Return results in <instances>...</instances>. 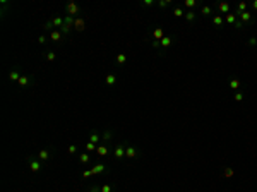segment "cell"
I'll return each mask as SVG.
<instances>
[{"label":"cell","mask_w":257,"mask_h":192,"mask_svg":"<svg viewBox=\"0 0 257 192\" xmlns=\"http://www.w3.org/2000/svg\"><path fill=\"white\" fill-rule=\"evenodd\" d=\"M137 156H139V149H137L136 146H127V148H125V158H127L128 161L136 160Z\"/></svg>","instance_id":"1"},{"label":"cell","mask_w":257,"mask_h":192,"mask_svg":"<svg viewBox=\"0 0 257 192\" xmlns=\"http://www.w3.org/2000/svg\"><path fill=\"white\" fill-rule=\"evenodd\" d=\"M65 10H67V16L76 17L77 14L81 12V9H79V5H77L76 2H69V4H67V7H65Z\"/></svg>","instance_id":"2"},{"label":"cell","mask_w":257,"mask_h":192,"mask_svg":"<svg viewBox=\"0 0 257 192\" xmlns=\"http://www.w3.org/2000/svg\"><path fill=\"white\" fill-rule=\"evenodd\" d=\"M38 156H29V168H31L33 173H36L41 170V161L36 160Z\"/></svg>","instance_id":"3"},{"label":"cell","mask_w":257,"mask_h":192,"mask_svg":"<svg viewBox=\"0 0 257 192\" xmlns=\"http://www.w3.org/2000/svg\"><path fill=\"white\" fill-rule=\"evenodd\" d=\"M113 156H115V160H122V158H125V148L122 146V144H118V146L115 148Z\"/></svg>","instance_id":"4"},{"label":"cell","mask_w":257,"mask_h":192,"mask_svg":"<svg viewBox=\"0 0 257 192\" xmlns=\"http://www.w3.org/2000/svg\"><path fill=\"white\" fill-rule=\"evenodd\" d=\"M50 158H52V151H48V149H41V151H38V160L40 161H48Z\"/></svg>","instance_id":"5"},{"label":"cell","mask_w":257,"mask_h":192,"mask_svg":"<svg viewBox=\"0 0 257 192\" xmlns=\"http://www.w3.org/2000/svg\"><path fill=\"white\" fill-rule=\"evenodd\" d=\"M106 170H108V168H106V165H103V163H98V165H94V166H93L91 173H93V175H100V173L106 172Z\"/></svg>","instance_id":"6"},{"label":"cell","mask_w":257,"mask_h":192,"mask_svg":"<svg viewBox=\"0 0 257 192\" xmlns=\"http://www.w3.org/2000/svg\"><path fill=\"white\" fill-rule=\"evenodd\" d=\"M74 29H76V31H84V29H86V24H84V19H82V17H76Z\"/></svg>","instance_id":"7"},{"label":"cell","mask_w":257,"mask_h":192,"mask_svg":"<svg viewBox=\"0 0 257 192\" xmlns=\"http://www.w3.org/2000/svg\"><path fill=\"white\" fill-rule=\"evenodd\" d=\"M238 19H240L243 24H250V22H252V14L245 10V12H242L240 16H238Z\"/></svg>","instance_id":"8"},{"label":"cell","mask_w":257,"mask_h":192,"mask_svg":"<svg viewBox=\"0 0 257 192\" xmlns=\"http://www.w3.org/2000/svg\"><path fill=\"white\" fill-rule=\"evenodd\" d=\"M153 38L158 41H161L163 38H165V31H163V28H154L153 29Z\"/></svg>","instance_id":"9"},{"label":"cell","mask_w":257,"mask_h":192,"mask_svg":"<svg viewBox=\"0 0 257 192\" xmlns=\"http://www.w3.org/2000/svg\"><path fill=\"white\" fill-rule=\"evenodd\" d=\"M62 36H64V34L60 33V29H55V31L50 33V40H52L53 43H58V41L62 40Z\"/></svg>","instance_id":"10"},{"label":"cell","mask_w":257,"mask_h":192,"mask_svg":"<svg viewBox=\"0 0 257 192\" xmlns=\"http://www.w3.org/2000/svg\"><path fill=\"white\" fill-rule=\"evenodd\" d=\"M237 21H238V17L235 16V12H233V14L230 12V14H226V16H225V22L230 24V26H235V22H237Z\"/></svg>","instance_id":"11"},{"label":"cell","mask_w":257,"mask_h":192,"mask_svg":"<svg viewBox=\"0 0 257 192\" xmlns=\"http://www.w3.org/2000/svg\"><path fill=\"white\" fill-rule=\"evenodd\" d=\"M218 10L221 12V14H230V4L228 2H219V4H218Z\"/></svg>","instance_id":"12"},{"label":"cell","mask_w":257,"mask_h":192,"mask_svg":"<svg viewBox=\"0 0 257 192\" xmlns=\"http://www.w3.org/2000/svg\"><path fill=\"white\" fill-rule=\"evenodd\" d=\"M184 17H185V21H187V22H194V21L197 19V14H196L194 10H187Z\"/></svg>","instance_id":"13"},{"label":"cell","mask_w":257,"mask_h":192,"mask_svg":"<svg viewBox=\"0 0 257 192\" xmlns=\"http://www.w3.org/2000/svg\"><path fill=\"white\" fill-rule=\"evenodd\" d=\"M247 10V4H245V2H238V5H237V9H235V16H240L242 12H245Z\"/></svg>","instance_id":"14"},{"label":"cell","mask_w":257,"mask_h":192,"mask_svg":"<svg viewBox=\"0 0 257 192\" xmlns=\"http://www.w3.org/2000/svg\"><path fill=\"white\" fill-rule=\"evenodd\" d=\"M213 24H214V26H218V28H221V26L225 24V17H221L219 14L213 16Z\"/></svg>","instance_id":"15"},{"label":"cell","mask_w":257,"mask_h":192,"mask_svg":"<svg viewBox=\"0 0 257 192\" xmlns=\"http://www.w3.org/2000/svg\"><path fill=\"white\" fill-rule=\"evenodd\" d=\"M52 22H53V26H55V28L60 29L62 26H64V17H62V16H55V17L52 19Z\"/></svg>","instance_id":"16"},{"label":"cell","mask_w":257,"mask_h":192,"mask_svg":"<svg viewBox=\"0 0 257 192\" xmlns=\"http://www.w3.org/2000/svg\"><path fill=\"white\" fill-rule=\"evenodd\" d=\"M9 77H10V81H17V82H19V79H21L22 76L19 74V70H17V69H12V70L9 72Z\"/></svg>","instance_id":"17"},{"label":"cell","mask_w":257,"mask_h":192,"mask_svg":"<svg viewBox=\"0 0 257 192\" xmlns=\"http://www.w3.org/2000/svg\"><path fill=\"white\" fill-rule=\"evenodd\" d=\"M31 81H33V77L22 76V77L19 79V86H22V88H24V86H29V84H31Z\"/></svg>","instance_id":"18"},{"label":"cell","mask_w":257,"mask_h":192,"mask_svg":"<svg viewBox=\"0 0 257 192\" xmlns=\"http://www.w3.org/2000/svg\"><path fill=\"white\" fill-rule=\"evenodd\" d=\"M172 43H173L172 38H170V36H165V38L161 40V48H168V46H172Z\"/></svg>","instance_id":"19"},{"label":"cell","mask_w":257,"mask_h":192,"mask_svg":"<svg viewBox=\"0 0 257 192\" xmlns=\"http://www.w3.org/2000/svg\"><path fill=\"white\" fill-rule=\"evenodd\" d=\"M201 14H202L204 17L211 16V14H213V7H209V5H204V7L201 9Z\"/></svg>","instance_id":"20"},{"label":"cell","mask_w":257,"mask_h":192,"mask_svg":"<svg viewBox=\"0 0 257 192\" xmlns=\"http://www.w3.org/2000/svg\"><path fill=\"white\" fill-rule=\"evenodd\" d=\"M117 64L118 65H124L125 62H127V55H125V53H120V55H117Z\"/></svg>","instance_id":"21"},{"label":"cell","mask_w":257,"mask_h":192,"mask_svg":"<svg viewBox=\"0 0 257 192\" xmlns=\"http://www.w3.org/2000/svg\"><path fill=\"white\" fill-rule=\"evenodd\" d=\"M96 151H98V154H100V156H106V154H108V148H106L105 144L98 146V149H96Z\"/></svg>","instance_id":"22"},{"label":"cell","mask_w":257,"mask_h":192,"mask_svg":"<svg viewBox=\"0 0 257 192\" xmlns=\"http://www.w3.org/2000/svg\"><path fill=\"white\" fill-rule=\"evenodd\" d=\"M74 22H76V17H72V16H65L64 17V24H67V26H70V28L74 26Z\"/></svg>","instance_id":"23"},{"label":"cell","mask_w":257,"mask_h":192,"mask_svg":"<svg viewBox=\"0 0 257 192\" xmlns=\"http://www.w3.org/2000/svg\"><path fill=\"white\" fill-rule=\"evenodd\" d=\"M115 82H117V76L115 74H108V76H106V84H108V86H113Z\"/></svg>","instance_id":"24"},{"label":"cell","mask_w":257,"mask_h":192,"mask_svg":"<svg viewBox=\"0 0 257 192\" xmlns=\"http://www.w3.org/2000/svg\"><path fill=\"white\" fill-rule=\"evenodd\" d=\"M156 5H158L160 9H168L170 0H158V2H156Z\"/></svg>","instance_id":"25"},{"label":"cell","mask_w":257,"mask_h":192,"mask_svg":"<svg viewBox=\"0 0 257 192\" xmlns=\"http://www.w3.org/2000/svg\"><path fill=\"white\" fill-rule=\"evenodd\" d=\"M89 153H82V154H79V161L81 163H89Z\"/></svg>","instance_id":"26"},{"label":"cell","mask_w":257,"mask_h":192,"mask_svg":"<svg viewBox=\"0 0 257 192\" xmlns=\"http://www.w3.org/2000/svg\"><path fill=\"white\" fill-rule=\"evenodd\" d=\"M184 5L190 10V9H194V7L197 5V2H196V0H185V2H184Z\"/></svg>","instance_id":"27"},{"label":"cell","mask_w":257,"mask_h":192,"mask_svg":"<svg viewBox=\"0 0 257 192\" xmlns=\"http://www.w3.org/2000/svg\"><path fill=\"white\" fill-rule=\"evenodd\" d=\"M101 141V137L98 136V134H91V137H89V142H93V144H96L98 146V142Z\"/></svg>","instance_id":"28"},{"label":"cell","mask_w":257,"mask_h":192,"mask_svg":"<svg viewBox=\"0 0 257 192\" xmlns=\"http://www.w3.org/2000/svg\"><path fill=\"white\" fill-rule=\"evenodd\" d=\"M230 88H231V89H238V88H240V81H238V79H231V81H230Z\"/></svg>","instance_id":"29"},{"label":"cell","mask_w":257,"mask_h":192,"mask_svg":"<svg viewBox=\"0 0 257 192\" xmlns=\"http://www.w3.org/2000/svg\"><path fill=\"white\" fill-rule=\"evenodd\" d=\"M101 139H103V142H106V141L112 139V130H105L103 136H101Z\"/></svg>","instance_id":"30"},{"label":"cell","mask_w":257,"mask_h":192,"mask_svg":"<svg viewBox=\"0 0 257 192\" xmlns=\"http://www.w3.org/2000/svg\"><path fill=\"white\" fill-rule=\"evenodd\" d=\"M43 28H45V29H48L50 33H52V31H55V26H53V22H52V21H46Z\"/></svg>","instance_id":"31"},{"label":"cell","mask_w":257,"mask_h":192,"mask_svg":"<svg viewBox=\"0 0 257 192\" xmlns=\"http://www.w3.org/2000/svg\"><path fill=\"white\" fill-rule=\"evenodd\" d=\"M173 14H175V17H182V16H185V12L182 10L180 7H177L175 10H173Z\"/></svg>","instance_id":"32"},{"label":"cell","mask_w":257,"mask_h":192,"mask_svg":"<svg viewBox=\"0 0 257 192\" xmlns=\"http://www.w3.org/2000/svg\"><path fill=\"white\" fill-rule=\"evenodd\" d=\"M153 5H156L154 0H144V2H142V7H153Z\"/></svg>","instance_id":"33"},{"label":"cell","mask_w":257,"mask_h":192,"mask_svg":"<svg viewBox=\"0 0 257 192\" xmlns=\"http://www.w3.org/2000/svg\"><path fill=\"white\" fill-rule=\"evenodd\" d=\"M60 33H62V34H69V33H70V26H67V24H64V26H62V28H60Z\"/></svg>","instance_id":"34"},{"label":"cell","mask_w":257,"mask_h":192,"mask_svg":"<svg viewBox=\"0 0 257 192\" xmlns=\"http://www.w3.org/2000/svg\"><path fill=\"white\" fill-rule=\"evenodd\" d=\"M233 173H235V172H233L231 168H225V172H223V175H225L226 178H230V177H233Z\"/></svg>","instance_id":"35"},{"label":"cell","mask_w":257,"mask_h":192,"mask_svg":"<svg viewBox=\"0 0 257 192\" xmlns=\"http://www.w3.org/2000/svg\"><path fill=\"white\" fill-rule=\"evenodd\" d=\"M86 149H88V151H96L98 146H96V144H93V142H88V144H86Z\"/></svg>","instance_id":"36"},{"label":"cell","mask_w":257,"mask_h":192,"mask_svg":"<svg viewBox=\"0 0 257 192\" xmlns=\"http://www.w3.org/2000/svg\"><path fill=\"white\" fill-rule=\"evenodd\" d=\"M69 153H70V154H76V151H77V146L76 144H70V146H69V149H67Z\"/></svg>","instance_id":"37"},{"label":"cell","mask_w":257,"mask_h":192,"mask_svg":"<svg viewBox=\"0 0 257 192\" xmlns=\"http://www.w3.org/2000/svg\"><path fill=\"white\" fill-rule=\"evenodd\" d=\"M242 100H243V93H240V91L235 93V101H238V103H240Z\"/></svg>","instance_id":"38"},{"label":"cell","mask_w":257,"mask_h":192,"mask_svg":"<svg viewBox=\"0 0 257 192\" xmlns=\"http://www.w3.org/2000/svg\"><path fill=\"white\" fill-rule=\"evenodd\" d=\"M46 60H48V62H53V60H55V53L48 52V53H46Z\"/></svg>","instance_id":"39"},{"label":"cell","mask_w":257,"mask_h":192,"mask_svg":"<svg viewBox=\"0 0 257 192\" xmlns=\"http://www.w3.org/2000/svg\"><path fill=\"white\" fill-rule=\"evenodd\" d=\"M247 43H249L250 46H255V45H257V38H255V36H252V38H250L249 41H247Z\"/></svg>","instance_id":"40"},{"label":"cell","mask_w":257,"mask_h":192,"mask_svg":"<svg viewBox=\"0 0 257 192\" xmlns=\"http://www.w3.org/2000/svg\"><path fill=\"white\" fill-rule=\"evenodd\" d=\"M235 28H237V29H242V28H243V22H242V21L238 19L237 22H235Z\"/></svg>","instance_id":"41"},{"label":"cell","mask_w":257,"mask_h":192,"mask_svg":"<svg viewBox=\"0 0 257 192\" xmlns=\"http://www.w3.org/2000/svg\"><path fill=\"white\" fill-rule=\"evenodd\" d=\"M101 192H112V187H110V185H103V187H101Z\"/></svg>","instance_id":"42"},{"label":"cell","mask_w":257,"mask_h":192,"mask_svg":"<svg viewBox=\"0 0 257 192\" xmlns=\"http://www.w3.org/2000/svg\"><path fill=\"white\" fill-rule=\"evenodd\" d=\"M151 45H153L154 48H160V46H161V41H158V40H153V43H151Z\"/></svg>","instance_id":"43"},{"label":"cell","mask_w":257,"mask_h":192,"mask_svg":"<svg viewBox=\"0 0 257 192\" xmlns=\"http://www.w3.org/2000/svg\"><path fill=\"white\" fill-rule=\"evenodd\" d=\"M89 192H101V187H91Z\"/></svg>","instance_id":"44"},{"label":"cell","mask_w":257,"mask_h":192,"mask_svg":"<svg viewBox=\"0 0 257 192\" xmlns=\"http://www.w3.org/2000/svg\"><path fill=\"white\" fill-rule=\"evenodd\" d=\"M38 41H40V43H46V38H45V36H40V38H38Z\"/></svg>","instance_id":"45"},{"label":"cell","mask_w":257,"mask_h":192,"mask_svg":"<svg viewBox=\"0 0 257 192\" xmlns=\"http://www.w3.org/2000/svg\"><path fill=\"white\" fill-rule=\"evenodd\" d=\"M89 175H93V173H91V170H88V172H84V173H82V177H89Z\"/></svg>","instance_id":"46"},{"label":"cell","mask_w":257,"mask_h":192,"mask_svg":"<svg viewBox=\"0 0 257 192\" xmlns=\"http://www.w3.org/2000/svg\"><path fill=\"white\" fill-rule=\"evenodd\" d=\"M252 7H254V9H255V10H257V0H255V2H254V4H252Z\"/></svg>","instance_id":"47"},{"label":"cell","mask_w":257,"mask_h":192,"mask_svg":"<svg viewBox=\"0 0 257 192\" xmlns=\"http://www.w3.org/2000/svg\"><path fill=\"white\" fill-rule=\"evenodd\" d=\"M255 38H257V36H255Z\"/></svg>","instance_id":"48"}]
</instances>
